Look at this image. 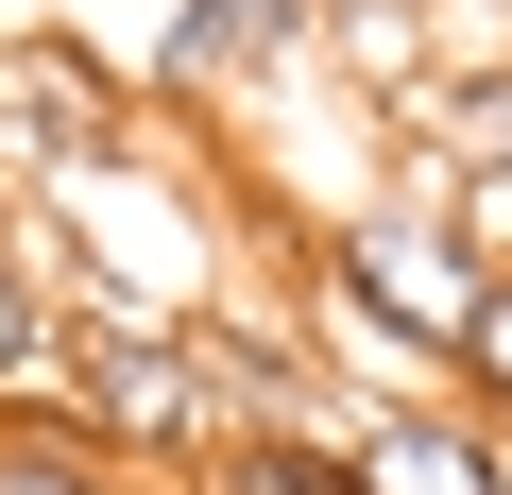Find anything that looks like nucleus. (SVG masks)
Instances as JSON below:
<instances>
[{"label":"nucleus","instance_id":"obj_12","mask_svg":"<svg viewBox=\"0 0 512 495\" xmlns=\"http://www.w3.org/2000/svg\"><path fill=\"white\" fill-rule=\"evenodd\" d=\"M478 18H512V0H478Z\"/></svg>","mask_w":512,"mask_h":495},{"label":"nucleus","instance_id":"obj_9","mask_svg":"<svg viewBox=\"0 0 512 495\" xmlns=\"http://www.w3.org/2000/svg\"><path fill=\"white\" fill-rule=\"evenodd\" d=\"M461 376H478V393H495V410H512V274H495V291H478V325H461Z\"/></svg>","mask_w":512,"mask_h":495},{"label":"nucleus","instance_id":"obj_8","mask_svg":"<svg viewBox=\"0 0 512 495\" xmlns=\"http://www.w3.org/2000/svg\"><path fill=\"white\" fill-rule=\"evenodd\" d=\"M0 410H52V308L18 257H0Z\"/></svg>","mask_w":512,"mask_h":495},{"label":"nucleus","instance_id":"obj_6","mask_svg":"<svg viewBox=\"0 0 512 495\" xmlns=\"http://www.w3.org/2000/svg\"><path fill=\"white\" fill-rule=\"evenodd\" d=\"M188 495H359V461H342V427L256 410V427H222V444L188 461Z\"/></svg>","mask_w":512,"mask_h":495},{"label":"nucleus","instance_id":"obj_5","mask_svg":"<svg viewBox=\"0 0 512 495\" xmlns=\"http://www.w3.org/2000/svg\"><path fill=\"white\" fill-rule=\"evenodd\" d=\"M325 18L308 0H171V35H154V69L171 86H239V69H274V52H308Z\"/></svg>","mask_w":512,"mask_h":495},{"label":"nucleus","instance_id":"obj_7","mask_svg":"<svg viewBox=\"0 0 512 495\" xmlns=\"http://www.w3.org/2000/svg\"><path fill=\"white\" fill-rule=\"evenodd\" d=\"M0 495H120V461L52 410H0Z\"/></svg>","mask_w":512,"mask_h":495},{"label":"nucleus","instance_id":"obj_11","mask_svg":"<svg viewBox=\"0 0 512 495\" xmlns=\"http://www.w3.org/2000/svg\"><path fill=\"white\" fill-rule=\"evenodd\" d=\"M0 257H18V222H0Z\"/></svg>","mask_w":512,"mask_h":495},{"label":"nucleus","instance_id":"obj_2","mask_svg":"<svg viewBox=\"0 0 512 495\" xmlns=\"http://www.w3.org/2000/svg\"><path fill=\"white\" fill-rule=\"evenodd\" d=\"M325 291H342V325H376L393 359H461V325H478L495 257H478V222H461V188H444V171H393V188L325 239Z\"/></svg>","mask_w":512,"mask_h":495},{"label":"nucleus","instance_id":"obj_10","mask_svg":"<svg viewBox=\"0 0 512 495\" xmlns=\"http://www.w3.org/2000/svg\"><path fill=\"white\" fill-rule=\"evenodd\" d=\"M308 18H359V35H393V0H308Z\"/></svg>","mask_w":512,"mask_h":495},{"label":"nucleus","instance_id":"obj_3","mask_svg":"<svg viewBox=\"0 0 512 495\" xmlns=\"http://www.w3.org/2000/svg\"><path fill=\"white\" fill-rule=\"evenodd\" d=\"M0 120H18V154H52V171L120 154V86H86L69 35H0Z\"/></svg>","mask_w":512,"mask_h":495},{"label":"nucleus","instance_id":"obj_4","mask_svg":"<svg viewBox=\"0 0 512 495\" xmlns=\"http://www.w3.org/2000/svg\"><path fill=\"white\" fill-rule=\"evenodd\" d=\"M342 461H359V495H512L495 444L444 427V410H376V427H342Z\"/></svg>","mask_w":512,"mask_h":495},{"label":"nucleus","instance_id":"obj_1","mask_svg":"<svg viewBox=\"0 0 512 495\" xmlns=\"http://www.w3.org/2000/svg\"><path fill=\"white\" fill-rule=\"evenodd\" d=\"M52 427H86L103 461H205L222 427H256L239 393H222V359H205V325H154V308H86V325H52Z\"/></svg>","mask_w":512,"mask_h":495}]
</instances>
